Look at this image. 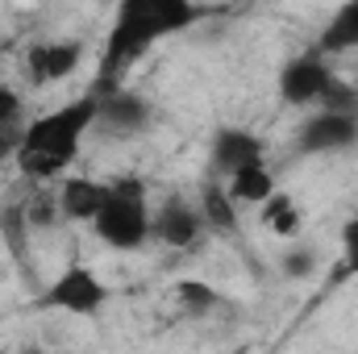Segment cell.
<instances>
[{"instance_id":"2","label":"cell","mask_w":358,"mask_h":354,"mask_svg":"<svg viewBox=\"0 0 358 354\" xmlns=\"http://www.w3.org/2000/svg\"><path fill=\"white\" fill-rule=\"evenodd\" d=\"M192 21H200V8L187 0H125L117 8V21L108 29L104 42V59H100V76L113 80L125 63H134L146 46H155L159 38L187 29Z\"/></svg>"},{"instance_id":"1","label":"cell","mask_w":358,"mask_h":354,"mask_svg":"<svg viewBox=\"0 0 358 354\" xmlns=\"http://www.w3.org/2000/svg\"><path fill=\"white\" fill-rule=\"evenodd\" d=\"M100 117V100L84 96V100H71L63 108H50L42 117H34L21 134V150H17V167L25 179H38V183H50L59 179L80 155V142L96 125Z\"/></svg>"},{"instance_id":"8","label":"cell","mask_w":358,"mask_h":354,"mask_svg":"<svg viewBox=\"0 0 358 354\" xmlns=\"http://www.w3.org/2000/svg\"><path fill=\"white\" fill-rule=\"evenodd\" d=\"M267 155V146H263V138L255 134V129H242V125H225V129H217L213 134V146H208V167H213V176H234V171H242V167H250V163H259Z\"/></svg>"},{"instance_id":"4","label":"cell","mask_w":358,"mask_h":354,"mask_svg":"<svg viewBox=\"0 0 358 354\" xmlns=\"http://www.w3.org/2000/svg\"><path fill=\"white\" fill-rule=\"evenodd\" d=\"M38 304L55 309V313H71V317H96L108 304V288L92 267L71 263L55 275V283L38 296Z\"/></svg>"},{"instance_id":"23","label":"cell","mask_w":358,"mask_h":354,"mask_svg":"<svg viewBox=\"0 0 358 354\" xmlns=\"http://www.w3.org/2000/svg\"><path fill=\"white\" fill-rule=\"evenodd\" d=\"M21 354H50V351H46V346H25Z\"/></svg>"},{"instance_id":"20","label":"cell","mask_w":358,"mask_h":354,"mask_svg":"<svg viewBox=\"0 0 358 354\" xmlns=\"http://www.w3.org/2000/svg\"><path fill=\"white\" fill-rule=\"evenodd\" d=\"M342 267L346 275H358V213L342 225Z\"/></svg>"},{"instance_id":"19","label":"cell","mask_w":358,"mask_h":354,"mask_svg":"<svg viewBox=\"0 0 358 354\" xmlns=\"http://www.w3.org/2000/svg\"><path fill=\"white\" fill-rule=\"evenodd\" d=\"M313 267H317V250H308V246L283 255V275H287V279H308Z\"/></svg>"},{"instance_id":"3","label":"cell","mask_w":358,"mask_h":354,"mask_svg":"<svg viewBox=\"0 0 358 354\" xmlns=\"http://www.w3.org/2000/svg\"><path fill=\"white\" fill-rule=\"evenodd\" d=\"M96 238L108 250H138L150 238V200H146V183L138 176H121L108 183L104 204L92 221Z\"/></svg>"},{"instance_id":"12","label":"cell","mask_w":358,"mask_h":354,"mask_svg":"<svg viewBox=\"0 0 358 354\" xmlns=\"http://www.w3.org/2000/svg\"><path fill=\"white\" fill-rule=\"evenodd\" d=\"M225 192H229V200H234L238 208H242V204H267L271 196H275V176H271L267 159H259V163L234 171V176L225 179Z\"/></svg>"},{"instance_id":"21","label":"cell","mask_w":358,"mask_h":354,"mask_svg":"<svg viewBox=\"0 0 358 354\" xmlns=\"http://www.w3.org/2000/svg\"><path fill=\"white\" fill-rule=\"evenodd\" d=\"M17 121H21V96L0 84V129L4 125H17Z\"/></svg>"},{"instance_id":"13","label":"cell","mask_w":358,"mask_h":354,"mask_svg":"<svg viewBox=\"0 0 358 354\" xmlns=\"http://www.w3.org/2000/svg\"><path fill=\"white\" fill-rule=\"evenodd\" d=\"M200 221L213 229V234H234L238 229V204L229 200V192H225V183H217V179H208L204 187H200Z\"/></svg>"},{"instance_id":"10","label":"cell","mask_w":358,"mask_h":354,"mask_svg":"<svg viewBox=\"0 0 358 354\" xmlns=\"http://www.w3.org/2000/svg\"><path fill=\"white\" fill-rule=\"evenodd\" d=\"M96 121H104L117 138H134V134H142L150 125V104L142 96H134V92H113V96L100 100Z\"/></svg>"},{"instance_id":"14","label":"cell","mask_w":358,"mask_h":354,"mask_svg":"<svg viewBox=\"0 0 358 354\" xmlns=\"http://www.w3.org/2000/svg\"><path fill=\"white\" fill-rule=\"evenodd\" d=\"M346 50H358V0L342 4L317 38V55H346Z\"/></svg>"},{"instance_id":"5","label":"cell","mask_w":358,"mask_h":354,"mask_svg":"<svg viewBox=\"0 0 358 354\" xmlns=\"http://www.w3.org/2000/svg\"><path fill=\"white\" fill-rule=\"evenodd\" d=\"M334 67L325 63V55L308 50V55H296L283 63L279 71V100L292 104V108H304V104H321L325 92L334 88Z\"/></svg>"},{"instance_id":"25","label":"cell","mask_w":358,"mask_h":354,"mask_svg":"<svg viewBox=\"0 0 358 354\" xmlns=\"http://www.w3.org/2000/svg\"><path fill=\"white\" fill-rule=\"evenodd\" d=\"M0 50H4V34H0Z\"/></svg>"},{"instance_id":"6","label":"cell","mask_w":358,"mask_h":354,"mask_svg":"<svg viewBox=\"0 0 358 354\" xmlns=\"http://www.w3.org/2000/svg\"><path fill=\"white\" fill-rule=\"evenodd\" d=\"M350 146H358L355 113H325V108H317L296 129V150L300 155H338V150H350Z\"/></svg>"},{"instance_id":"11","label":"cell","mask_w":358,"mask_h":354,"mask_svg":"<svg viewBox=\"0 0 358 354\" xmlns=\"http://www.w3.org/2000/svg\"><path fill=\"white\" fill-rule=\"evenodd\" d=\"M104 192H108V183H96L88 176L63 179V187H59V213L67 221H96V213L104 204Z\"/></svg>"},{"instance_id":"9","label":"cell","mask_w":358,"mask_h":354,"mask_svg":"<svg viewBox=\"0 0 358 354\" xmlns=\"http://www.w3.org/2000/svg\"><path fill=\"white\" fill-rule=\"evenodd\" d=\"M204 234V221H200V208L171 196L159 213H150V238H159L163 246L171 250H192Z\"/></svg>"},{"instance_id":"7","label":"cell","mask_w":358,"mask_h":354,"mask_svg":"<svg viewBox=\"0 0 358 354\" xmlns=\"http://www.w3.org/2000/svg\"><path fill=\"white\" fill-rule=\"evenodd\" d=\"M80 63H84V42L80 38H46V42L29 46V55H25V71L38 88L63 84L67 76H76Z\"/></svg>"},{"instance_id":"18","label":"cell","mask_w":358,"mask_h":354,"mask_svg":"<svg viewBox=\"0 0 358 354\" xmlns=\"http://www.w3.org/2000/svg\"><path fill=\"white\" fill-rule=\"evenodd\" d=\"M321 108H325V113H355L358 117V88L342 84V80H334V88L325 92Z\"/></svg>"},{"instance_id":"17","label":"cell","mask_w":358,"mask_h":354,"mask_svg":"<svg viewBox=\"0 0 358 354\" xmlns=\"http://www.w3.org/2000/svg\"><path fill=\"white\" fill-rule=\"evenodd\" d=\"M25 208V225L29 229H42V225H50V221H59L63 213H59V196H34L29 204H21Z\"/></svg>"},{"instance_id":"15","label":"cell","mask_w":358,"mask_h":354,"mask_svg":"<svg viewBox=\"0 0 358 354\" xmlns=\"http://www.w3.org/2000/svg\"><path fill=\"white\" fill-rule=\"evenodd\" d=\"M176 300L183 313H192V317H204V313H213L225 296L213 288V283H204V279H179L176 283Z\"/></svg>"},{"instance_id":"16","label":"cell","mask_w":358,"mask_h":354,"mask_svg":"<svg viewBox=\"0 0 358 354\" xmlns=\"http://www.w3.org/2000/svg\"><path fill=\"white\" fill-rule=\"evenodd\" d=\"M263 225H267L271 234H279V238H292L300 229V208H296V200L287 192H275L263 204Z\"/></svg>"},{"instance_id":"22","label":"cell","mask_w":358,"mask_h":354,"mask_svg":"<svg viewBox=\"0 0 358 354\" xmlns=\"http://www.w3.org/2000/svg\"><path fill=\"white\" fill-rule=\"evenodd\" d=\"M21 134H25V125H21V121H17V125H4V129H0V163L17 159V150H21Z\"/></svg>"},{"instance_id":"24","label":"cell","mask_w":358,"mask_h":354,"mask_svg":"<svg viewBox=\"0 0 358 354\" xmlns=\"http://www.w3.org/2000/svg\"><path fill=\"white\" fill-rule=\"evenodd\" d=\"M229 354H250V351H229Z\"/></svg>"}]
</instances>
